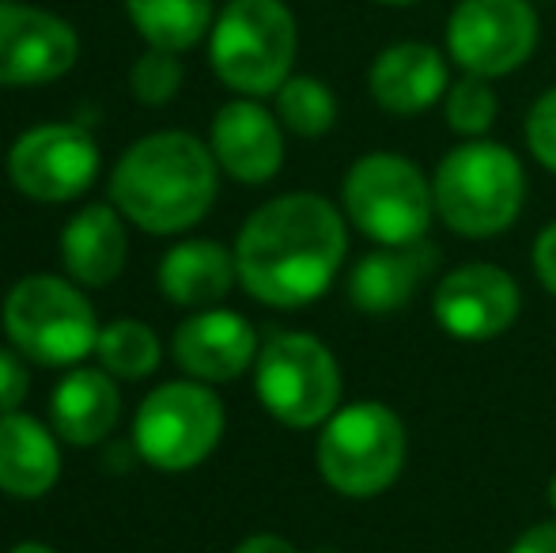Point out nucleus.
<instances>
[{"label":"nucleus","mask_w":556,"mask_h":553,"mask_svg":"<svg viewBox=\"0 0 556 553\" xmlns=\"http://www.w3.org/2000/svg\"><path fill=\"white\" fill-rule=\"evenodd\" d=\"M349 216L311 190L280 193L247 216L235 239L239 285L265 307H307L330 292L349 254Z\"/></svg>","instance_id":"nucleus-1"},{"label":"nucleus","mask_w":556,"mask_h":553,"mask_svg":"<svg viewBox=\"0 0 556 553\" xmlns=\"http://www.w3.org/2000/svg\"><path fill=\"white\" fill-rule=\"evenodd\" d=\"M220 193L213 148L186 129L132 140L114 163L111 205L148 236H178L208 216Z\"/></svg>","instance_id":"nucleus-2"},{"label":"nucleus","mask_w":556,"mask_h":553,"mask_svg":"<svg viewBox=\"0 0 556 553\" xmlns=\"http://www.w3.org/2000/svg\"><path fill=\"white\" fill-rule=\"evenodd\" d=\"M435 216L466 239L504 236L527 205L522 160L500 140H462L440 160L432 178Z\"/></svg>","instance_id":"nucleus-3"},{"label":"nucleus","mask_w":556,"mask_h":553,"mask_svg":"<svg viewBox=\"0 0 556 553\" xmlns=\"http://www.w3.org/2000/svg\"><path fill=\"white\" fill-rule=\"evenodd\" d=\"M0 326L20 356L42 368H76L96 353L99 318L84 285L58 274H30L8 288Z\"/></svg>","instance_id":"nucleus-4"},{"label":"nucleus","mask_w":556,"mask_h":553,"mask_svg":"<svg viewBox=\"0 0 556 553\" xmlns=\"http://www.w3.org/2000/svg\"><path fill=\"white\" fill-rule=\"evenodd\" d=\"M300 27L285 0H227L208 30V61L224 88L247 99L277 96L292 76Z\"/></svg>","instance_id":"nucleus-5"},{"label":"nucleus","mask_w":556,"mask_h":553,"mask_svg":"<svg viewBox=\"0 0 556 553\" xmlns=\"http://www.w3.org/2000/svg\"><path fill=\"white\" fill-rule=\"evenodd\" d=\"M315 458L333 493L371 501L402 478L409 432L387 402H352L323 425Z\"/></svg>","instance_id":"nucleus-6"},{"label":"nucleus","mask_w":556,"mask_h":553,"mask_svg":"<svg viewBox=\"0 0 556 553\" xmlns=\"http://www.w3.org/2000/svg\"><path fill=\"white\" fill-rule=\"evenodd\" d=\"M341 205L359 236L379 247H409L428 236L435 193L428 175L397 152H367L349 167Z\"/></svg>","instance_id":"nucleus-7"},{"label":"nucleus","mask_w":556,"mask_h":553,"mask_svg":"<svg viewBox=\"0 0 556 553\" xmlns=\"http://www.w3.org/2000/svg\"><path fill=\"white\" fill-rule=\"evenodd\" d=\"M254 391L265 414L285 428H323L341 410V364L315 334L280 330L257 353Z\"/></svg>","instance_id":"nucleus-8"},{"label":"nucleus","mask_w":556,"mask_h":553,"mask_svg":"<svg viewBox=\"0 0 556 553\" xmlns=\"http://www.w3.org/2000/svg\"><path fill=\"white\" fill-rule=\"evenodd\" d=\"M227 414L220 394L198 379H170L144 394L132 414V448L160 474H190L220 448Z\"/></svg>","instance_id":"nucleus-9"},{"label":"nucleus","mask_w":556,"mask_h":553,"mask_svg":"<svg viewBox=\"0 0 556 553\" xmlns=\"http://www.w3.org/2000/svg\"><path fill=\"white\" fill-rule=\"evenodd\" d=\"M542 23L530 0H458L446 20V58L469 76L500 80L538 50Z\"/></svg>","instance_id":"nucleus-10"},{"label":"nucleus","mask_w":556,"mask_h":553,"mask_svg":"<svg viewBox=\"0 0 556 553\" xmlns=\"http://www.w3.org/2000/svg\"><path fill=\"white\" fill-rule=\"evenodd\" d=\"M99 144L84 126L42 122L23 129L8 148V183L38 205H65L91 190L99 178Z\"/></svg>","instance_id":"nucleus-11"},{"label":"nucleus","mask_w":556,"mask_h":553,"mask_svg":"<svg viewBox=\"0 0 556 553\" xmlns=\"http://www.w3.org/2000/svg\"><path fill=\"white\" fill-rule=\"evenodd\" d=\"M76 58L73 23L46 8L0 0V88H42L73 73Z\"/></svg>","instance_id":"nucleus-12"},{"label":"nucleus","mask_w":556,"mask_h":553,"mask_svg":"<svg viewBox=\"0 0 556 553\" xmlns=\"http://www.w3.org/2000/svg\"><path fill=\"white\" fill-rule=\"evenodd\" d=\"M522 311L519 280L492 262H466L451 269L432 296V315L443 334L458 341H489L511 330Z\"/></svg>","instance_id":"nucleus-13"},{"label":"nucleus","mask_w":556,"mask_h":553,"mask_svg":"<svg viewBox=\"0 0 556 553\" xmlns=\"http://www.w3.org/2000/svg\"><path fill=\"white\" fill-rule=\"evenodd\" d=\"M175 364L198 384H231L254 368L262 341L250 318L227 307H201L186 315L170 334Z\"/></svg>","instance_id":"nucleus-14"},{"label":"nucleus","mask_w":556,"mask_h":553,"mask_svg":"<svg viewBox=\"0 0 556 553\" xmlns=\"http://www.w3.org/2000/svg\"><path fill=\"white\" fill-rule=\"evenodd\" d=\"M208 148L224 175L242 186H262L285 167V126L257 99H231L216 111Z\"/></svg>","instance_id":"nucleus-15"},{"label":"nucleus","mask_w":556,"mask_h":553,"mask_svg":"<svg viewBox=\"0 0 556 553\" xmlns=\"http://www.w3.org/2000/svg\"><path fill=\"white\" fill-rule=\"evenodd\" d=\"M451 88L446 58L428 42H394L371 61L367 68V91L379 103V111L394 118H417L432 111Z\"/></svg>","instance_id":"nucleus-16"},{"label":"nucleus","mask_w":556,"mask_h":553,"mask_svg":"<svg viewBox=\"0 0 556 553\" xmlns=\"http://www.w3.org/2000/svg\"><path fill=\"white\" fill-rule=\"evenodd\" d=\"M440 251L428 247L425 239L409 247H379L367 251L364 259L352 266L349 274V300L359 315H394V311L409 307L417 288L435 269Z\"/></svg>","instance_id":"nucleus-17"},{"label":"nucleus","mask_w":556,"mask_h":553,"mask_svg":"<svg viewBox=\"0 0 556 553\" xmlns=\"http://www.w3.org/2000/svg\"><path fill=\"white\" fill-rule=\"evenodd\" d=\"M122 391L106 368L76 364L50 391V428L73 448H96L117 428Z\"/></svg>","instance_id":"nucleus-18"},{"label":"nucleus","mask_w":556,"mask_h":553,"mask_svg":"<svg viewBox=\"0 0 556 553\" xmlns=\"http://www.w3.org/2000/svg\"><path fill=\"white\" fill-rule=\"evenodd\" d=\"M61 478V440L46 420L0 414V493L15 501H38Z\"/></svg>","instance_id":"nucleus-19"},{"label":"nucleus","mask_w":556,"mask_h":553,"mask_svg":"<svg viewBox=\"0 0 556 553\" xmlns=\"http://www.w3.org/2000/svg\"><path fill=\"white\" fill-rule=\"evenodd\" d=\"M125 216L106 201L84 205L61 231V262L65 274L84 288H106L122 277L129 259V236Z\"/></svg>","instance_id":"nucleus-20"},{"label":"nucleus","mask_w":556,"mask_h":553,"mask_svg":"<svg viewBox=\"0 0 556 553\" xmlns=\"http://www.w3.org/2000/svg\"><path fill=\"white\" fill-rule=\"evenodd\" d=\"M160 292L175 307H216L239 280L235 251H227L216 239H182L160 259L155 269Z\"/></svg>","instance_id":"nucleus-21"},{"label":"nucleus","mask_w":556,"mask_h":553,"mask_svg":"<svg viewBox=\"0 0 556 553\" xmlns=\"http://www.w3.org/2000/svg\"><path fill=\"white\" fill-rule=\"evenodd\" d=\"M129 23L148 46L186 53L213 30V0H125Z\"/></svg>","instance_id":"nucleus-22"},{"label":"nucleus","mask_w":556,"mask_h":553,"mask_svg":"<svg viewBox=\"0 0 556 553\" xmlns=\"http://www.w3.org/2000/svg\"><path fill=\"white\" fill-rule=\"evenodd\" d=\"M99 368H106L114 379L125 384H140V379L155 376L163 364V341L152 326L140 318H114L99 330L96 341Z\"/></svg>","instance_id":"nucleus-23"},{"label":"nucleus","mask_w":556,"mask_h":553,"mask_svg":"<svg viewBox=\"0 0 556 553\" xmlns=\"http://www.w3.org/2000/svg\"><path fill=\"white\" fill-rule=\"evenodd\" d=\"M277 118L288 134L303 140H318L333 129L337 122V99L330 84L318 76H288L277 91Z\"/></svg>","instance_id":"nucleus-24"},{"label":"nucleus","mask_w":556,"mask_h":553,"mask_svg":"<svg viewBox=\"0 0 556 553\" xmlns=\"http://www.w3.org/2000/svg\"><path fill=\"white\" fill-rule=\"evenodd\" d=\"M443 114L451 134H458L462 140H477L484 137L500 118V99L492 91V80L484 76H462L446 88L443 96Z\"/></svg>","instance_id":"nucleus-25"},{"label":"nucleus","mask_w":556,"mask_h":553,"mask_svg":"<svg viewBox=\"0 0 556 553\" xmlns=\"http://www.w3.org/2000/svg\"><path fill=\"white\" fill-rule=\"evenodd\" d=\"M129 91L144 106H167L182 91V61H178V53L148 46V53H140L129 68Z\"/></svg>","instance_id":"nucleus-26"},{"label":"nucleus","mask_w":556,"mask_h":553,"mask_svg":"<svg viewBox=\"0 0 556 553\" xmlns=\"http://www.w3.org/2000/svg\"><path fill=\"white\" fill-rule=\"evenodd\" d=\"M527 148L545 171L556 175V88L542 91L527 114Z\"/></svg>","instance_id":"nucleus-27"},{"label":"nucleus","mask_w":556,"mask_h":553,"mask_svg":"<svg viewBox=\"0 0 556 553\" xmlns=\"http://www.w3.org/2000/svg\"><path fill=\"white\" fill-rule=\"evenodd\" d=\"M30 394V376L27 364L15 349L0 345V414H15Z\"/></svg>","instance_id":"nucleus-28"},{"label":"nucleus","mask_w":556,"mask_h":553,"mask_svg":"<svg viewBox=\"0 0 556 553\" xmlns=\"http://www.w3.org/2000/svg\"><path fill=\"white\" fill-rule=\"evenodd\" d=\"M534 274L545 292L556 296V221L545 224L534 239Z\"/></svg>","instance_id":"nucleus-29"},{"label":"nucleus","mask_w":556,"mask_h":553,"mask_svg":"<svg viewBox=\"0 0 556 553\" xmlns=\"http://www.w3.org/2000/svg\"><path fill=\"white\" fill-rule=\"evenodd\" d=\"M507 553H556V519H545V524L527 527Z\"/></svg>","instance_id":"nucleus-30"},{"label":"nucleus","mask_w":556,"mask_h":553,"mask_svg":"<svg viewBox=\"0 0 556 553\" xmlns=\"http://www.w3.org/2000/svg\"><path fill=\"white\" fill-rule=\"evenodd\" d=\"M235 553H300V550L288 539H280V535L262 531V535H247V539L235 546Z\"/></svg>","instance_id":"nucleus-31"},{"label":"nucleus","mask_w":556,"mask_h":553,"mask_svg":"<svg viewBox=\"0 0 556 553\" xmlns=\"http://www.w3.org/2000/svg\"><path fill=\"white\" fill-rule=\"evenodd\" d=\"M8 553H58L53 546H46V542H15Z\"/></svg>","instance_id":"nucleus-32"},{"label":"nucleus","mask_w":556,"mask_h":553,"mask_svg":"<svg viewBox=\"0 0 556 553\" xmlns=\"http://www.w3.org/2000/svg\"><path fill=\"white\" fill-rule=\"evenodd\" d=\"M375 4H387V8H409V4H417V0H375Z\"/></svg>","instance_id":"nucleus-33"},{"label":"nucleus","mask_w":556,"mask_h":553,"mask_svg":"<svg viewBox=\"0 0 556 553\" xmlns=\"http://www.w3.org/2000/svg\"><path fill=\"white\" fill-rule=\"evenodd\" d=\"M549 508H553V516H556V474H553V481H549Z\"/></svg>","instance_id":"nucleus-34"}]
</instances>
